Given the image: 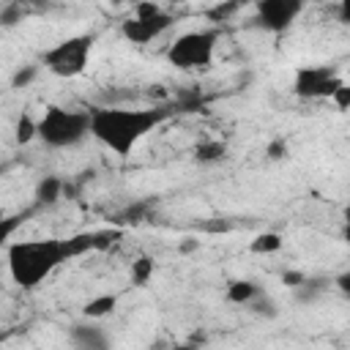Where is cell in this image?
I'll return each mask as SVG.
<instances>
[{"mask_svg": "<svg viewBox=\"0 0 350 350\" xmlns=\"http://www.w3.org/2000/svg\"><path fill=\"white\" fill-rule=\"evenodd\" d=\"M153 271H156V265H153V257L142 254V257H137V260L131 262V282H134L137 287H142V284H148V282H150Z\"/></svg>", "mask_w": 350, "mask_h": 350, "instance_id": "obj_15", "label": "cell"}, {"mask_svg": "<svg viewBox=\"0 0 350 350\" xmlns=\"http://www.w3.org/2000/svg\"><path fill=\"white\" fill-rule=\"evenodd\" d=\"M249 249H252L254 254H276V252L282 249V235H279V232H260V235L249 243Z\"/></svg>", "mask_w": 350, "mask_h": 350, "instance_id": "obj_14", "label": "cell"}, {"mask_svg": "<svg viewBox=\"0 0 350 350\" xmlns=\"http://www.w3.org/2000/svg\"><path fill=\"white\" fill-rule=\"evenodd\" d=\"M71 345L74 350H109V336L96 323H77L71 325Z\"/></svg>", "mask_w": 350, "mask_h": 350, "instance_id": "obj_9", "label": "cell"}, {"mask_svg": "<svg viewBox=\"0 0 350 350\" xmlns=\"http://www.w3.org/2000/svg\"><path fill=\"white\" fill-rule=\"evenodd\" d=\"M172 25H175L172 14H167L161 5L139 3V5H134V14L120 25V33L131 44H150V41L161 38Z\"/></svg>", "mask_w": 350, "mask_h": 350, "instance_id": "obj_6", "label": "cell"}, {"mask_svg": "<svg viewBox=\"0 0 350 350\" xmlns=\"http://www.w3.org/2000/svg\"><path fill=\"white\" fill-rule=\"evenodd\" d=\"M282 282H284L290 290H298V287L306 282V273H301V271H284V273H282Z\"/></svg>", "mask_w": 350, "mask_h": 350, "instance_id": "obj_23", "label": "cell"}, {"mask_svg": "<svg viewBox=\"0 0 350 350\" xmlns=\"http://www.w3.org/2000/svg\"><path fill=\"white\" fill-rule=\"evenodd\" d=\"M260 293H262V287L257 282H252V279H232L227 284V301L238 304V306H249Z\"/></svg>", "mask_w": 350, "mask_h": 350, "instance_id": "obj_11", "label": "cell"}, {"mask_svg": "<svg viewBox=\"0 0 350 350\" xmlns=\"http://www.w3.org/2000/svg\"><path fill=\"white\" fill-rule=\"evenodd\" d=\"M115 306H118V295H115V293H104V295L90 298V301L82 306V314H85L88 320H101V317L112 314Z\"/></svg>", "mask_w": 350, "mask_h": 350, "instance_id": "obj_12", "label": "cell"}, {"mask_svg": "<svg viewBox=\"0 0 350 350\" xmlns=\"http://www.w3.org/2000/svg\"><path fill=\"white\" fill-rule=\"evenodd\" d=\"M323 290H325V282H323V279H309V276H306V282H304V284L295 290V298L309 304V301H314V298H317Z\"/></svg>", "mask_w": 350, "mask_h": 350, "instance_id": "obj_18", "label": "cell"}, {"mask_svg": "<svg viewBox=\"0 0 350 350\" xmlns=\"http://www.w3.org/2000/svg\"><path fill=\"white\" fill-rule=\"evenodd\" d=\"M304 11V5L298 0H262L254 5V22L268 30V33H284L295 19L298 14Z\"/></svg>", "mask_w": 350, "mask_h": 350, "instance_id": "obj_8", "label": "cell"}, {"mask_svg": "<svg viewBox=\"0 0 350 350\" xmlns=\"http://www.w3.org/2000/svg\"><path fill=\"white\" fill-rule=\"evenodd\" d=\"M25 16V8L19 3H3L0 5V25L3 27H14L16 22H22Z\"/></svg>", "mask_w": 350, "mask_h": 350, "instance_id": "obj_19", "label": "cell"}, {"mask_svg": "<svg viewBox=\"0 0 350 350\" xmlns=\"http://www.w3.org/2000/svg\"><path fill=\"white\" fill-rule=\"evenodd\" d=\"M96 249V232H79L71 238H44V241H16L8 246V273L11 279L33 290L38 287L57 265H63L71 257H79L85 252Z\"/></svg>", "mask_w": 350, "mask_h": 350, "instance_id": "obj_1", "label": "cell"}, {"mask_svg": "<svg viewBox=\"0 0 350 350\" xmlns=\"http://www.w3.org/2000/svg\"><path fill=\"white\" fill-rule=\"evenodd\" d=\"M219 44V30L216 27H200V30H189L183 36H178L170 49H167V60L175 68H205L213 60Z\"/></svg>", "mask_w": 350, "mask_h": 350, "instance_id": "obj_5", "label": "cell"}, {"mask_svg": "<svg viewBox=\"0 0 350 350\" xmlns=\"http://www.w3.org/2000/svg\"><path fill=\"white\" fill-rule=\"evenodd\" d=\"M241 11V3H219L213 8H208V19L211 22H227L232 14Z\"/></svg>", "mask_w": 350, "mask_h": 350, "instance_id": "obj_20", "label": "cell"}, {"mask_svg": "<svg viewBox=\"0 0 350 350\" xmlns=\"http://www.w3.org/2000/svg\"><path fill=\"white\" fill-rule=\"evenodd\" d=\"M63 194H66V180L57 178V175H44V178L38 180V186H36V205L49 208V205H55Z\"/></svg>", "mask_w": 350, "mask_h": 350, "instance_id": "obj_10", "label": "cell"}, {"mask_svg": "<svg viewBox=\"0 0 350 350\" xmlns=\"http://www.w3.org/2000/svg\"><path fill=\"white\" fill-rule=\"evenodd\" d=\"M331 101H334V107L336 109H350V82H342L339 88H336V93L331 96Z\"/></svg>", "mask_w": 350, "mask_h": 350, "instance_id": "obj_22", "label": "cell"}, {"mask_svg": "<svg viewBox=\"0 0 350 350\" xmlns=\"http://www.w3.org/2000/svg\"><path fill=\"white\" fill-rule=\"evenodd\" d=\"M172 115L170 107H93L90 137L118 156H129L153 129Z\"/></svg>", "mask_w": 350, "mask_h": 350, "instance_id": "obj_2", "label": "cell"}, {"mask_svg": "<svg viewBox=\"0 0 350 350\" xmlns=\"http://www.w3.org/2000/svg\"><path fill=\"white\" fill-rule=\"evenodd\" d=\"M36 77H38V66H22V68L14 71V77H11V88H27Z\"/></svg>", "mask_w": 350, "mask_h": 350, "instance_id": "obj_21", "label": "cell"}, {"mask_svg": "<svg viewBox=\"0 0 350 350\" xmlns=\"http://www.w3.org/2000/svg\"><path fill=\"white\" fill-rule=\"evenodd\" d=\"M90 137V109L71 107H46L38 118V139L52 150L77 148Z\"/></svg>", "mask_w": 350, "mask_h": 350, "instance_id": "obj_3", "label": "cell"}, {"mask_svg": "<svg viewBox=\"0 0 350 350\" xmlns=\"http://www.w3.org/2000/svg\"><path fill=\"white\" fill-rule=\"evenodd\" d=\"M16 142L19 145H27L33 137H38V120H33L30 115H22L19 120H16Z\"/></svg>", "mask_w": 350, "mask_h": 350, "instance_id": "obj_16", "label": "cell"}, {"mask_svg": "<svg viewBox=\"0 0 350 350\" xmlns=\"http://www.w3.org/2000/svg\"><path fill=\"white\" fill-rule=\"evenodd\" d=\"M224 156H227V145L219 142V139H205V142H200V145L194 148V159H197L200 164H216V161H221Z\"/></svg>", "mask_w": 350, "mask_h": 350, "instance_id": "obj_13", "label": "cell"}, {"mask_svg": "<svg viewBox=\"0 0 350 350\" xmlns=\"http://www.w3.org/2000/svg\"><path fill=\"white\" fill-rule=\"evenodd\" d=\"M93 33H79V36H68L63 41H57L55 46L44 49L41 55V63L49 74L55 77H63V79H71L77 74H82L88 68V60H90V49H93Z\"/></svg>", "mask_w": 350, "mask_h": 350, "instance_id": "obj_4", "label": "cell"}, {"mask_svg": "<svg viewBox=\"0 0 350 350\" xmlns=\"http://www.w3.org/2000/svg\"><path fill=\"white\" fill-rule=\"evenodd\" d=\"M249 309H252L254 314H260V317H268V320L279 314V309H276V301H273L271 295H265V293H260V295H257V298L249 304Z\"/></svg>", "mask_w": 350, "mask_h": 350, "instance_id": "obj_17", "label": "cell"}, {"mask_svg": "<svg viewBox=\"0 0 350 350\" xmlns=\"http://www.w3.org/2000/svg\"><path fill=\"white\" fill-rule=\"evenodd\" d=\"M167 350H197L194 345H172V347H167Z\"/></svg>", "mask_w": 350, "mask_h": 350, "instance_id": "obj_29", "label": "cell"}, {"mask_svg": "<svg viewBox=\"0 0 350 350\" xmlns=\"http://www.w3.org/2000/svg\"><path fill=\"white\" fill-rule=\"evenodd\" d=\"M336 287H339L342 293H350V271H347V273H342V276L336 279Z\"/></svg>", "mask_w": 350, "mask_h": 350, "instance_id": "obj_27", "label": "cell"}, {"mask_svg": "<svg viewBox=\"0 0 350 350\" xmlns=\"http://www.w3.org/2000/svg\"><path fill=\"white\" fill-rule=\"evenodd\" d=\"M265 153H268V159H284L287 156V142L284 139H273V142H268Z\"/></svg>", "mask_w": 350, "mask_h": 350, "instance_id": "obj_24", "label": "cell"}, {"mask_svg": "<svg viewBox=\"0 0 350 350\" xmlns=\"http://www.w3.org/2000/svg\"><path fill=\"white\" fill-rule=\"evenodd\" d=\"M197 249H200V243H197L194 238H183V243H180V252H186V254H189V252H197Z\"/></svg>", "mask_w": 350, "mask_h": 350, "instance_id": "obj_26", "label": "cell"}, {"mask_svg": "<svg viewBox=\"0 0 350 350\" xmlns=\"http://www.w3.org/2000/svg\"><path fill=\"white\" fill-rule=\"evenodd\" d=\"M339 19H342L345 25H350V0H342V3H339Z\"/></svg>", "mask_w": 350, "mask_h": 350, "instance_id": "obj_25", "label": "cell"}, {"mask_svg": "<svg viewBox=\"0 0 350 350\" xmlns=\"http://www.w3.org/2000/svg\"><path fill=\"white\" fill-rule=\"evenodd\" d=\"M339 85L342 79L331 66H304L295 71L293 93L301 98H331Z\"/></svg>", "mask_w": 350, "mask_h": 350, "instance_id": "obj_7", "label": "cell"}, {"mask_svg": "<svg viewBox=\"0 0 350 350\" xmlns=\"http://www.w3.org/2000/svg\"><path fill=\"white\" fill-rule=\"evenodd\" d=\"M342 221H345V241L350 243V205L345 208V213H342Z\"/></svg>", "mask_w": 350, "mask_h": 350, "instance_id": "obj_28", "label": "cell"}]
</instances>
